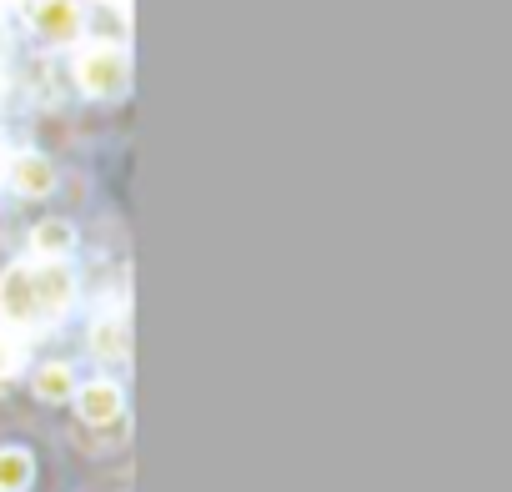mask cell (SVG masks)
<instances>
[{"label":"cell","instance_id":"1","mask_svg":"<svg viewBox=\"0 0 512 492\" xmlns=\"http://www.w3.org/2000/svg\"><path fill=\"white\" fill-rule=\"evenodd\" d=\"M76 302V282L66 272V262H16L0 277V317L11 327H51L71 312Z\"/></svg>","mask_w":512,"mask_h":492},{"label":"cell","instance_id":"2","mask_svg":"<svg viewBox=\"0 0 512 492\" xmlns=\"http://www.w3.org/2000/svg\"><path fill=\"white\" fill-rule=\"evenodd\" d=\"M76 81H81L91 96H116V91H126V81H131V61H126L121 46L91 41V46L76 56Z\"/></svg>","mask_w":512,"mask_h":492},{"label":"cell","instance_id":"3","mask_svg":"<svg viewBox=\"0 0 512 492\" xmlns=\"http://www.w3.org/2000/svg\"><path fill=\"white\" fill-rule=\"evenodd\" d=\"M21 16L31 21V31H41L46 41H71L86 21L81 0H21Z\"/></svg>","mask_w":512,"mask_h":492},{"label":"cell","instance_id":"4","mask_svg":"<svg viewBox=\"0 0 512 492\" xmlns=\"http://www.w3.org/2000/svg\"><path fill=\"white\" fill-rule=\"evenodd\" d=\"M91 347H96V357H106V362H126V357H131V322H126V312L101 317L96 332H91Z\"/></svg>","mask_w":512,"mask_h":492},{"label":"cell","instance_id":"5","mask_svg":"<svg viewBox=\"0 0 512 492\" xmlns=\"http://www.w3.org/2000/svg\"><path fill=\"white\" fill-rule=\"evenodd\" d=\"M11 186L21 196H46L56 186V166L46 156H21V161H11Z\"/></svg>","mask_w":512,"mask_h":492},{"label":"cell","instance_id":"6","mask_svg":"<svg viewBox=\"0 0 512 492\" xmlns=\"http://www.w3.org/2000/svg\"><path fill=\"white\" fill-rule=\"evenodd\" d=\"M31 246H36V262H66L76 246V231H71V221H41Z\"/></svg>","mask_w":512,"mask_h":492},{"label":"cell","instance_id":"7","mask_svg":"<svg viewBox=\"0 0 512 492\" xmlns=\"http://www.w3.org/2000/svg\"><path fill=\"white\" fill-rule=\"evenodd\" d=\"M81 417L86 422H116L121 417V392L111 387V382H91V387H81Z\"/></svg>","mask_w":512,"mask_h":492},{"label":"cell","instance_id":"8","mask_svg":"<svg viewBox=\"0 0 512 492\" xmlns=\"http://www.w3.org/2000/svg\"><path fill=\"white\" fill-rule=\"evenodd\" d=\"M31 452H21V447H6L0 452V492H26L31 487Z\"/></svg>","mask_w":512,"mask_h":492},{"label":"cell","instance_id":"9","mask_svg":"<svg viewBox=\"0 0 512 492\" xmlns=\"http://www.w3.org/2000/svg\"><path fill=\"white\" fill-rule=\"evenodd\" d=\"M71 387H76V377H71V367H66V362H46V367L36 372V392H41L46 402L71 397Z\"/></svg>","mask_w":512,"mask_h":492},{"label":"cell","instance_id":"10","mask_svg":"<svg viewBox=\"0 0 512 492\" xmlns=\"http://www.w3.org/2000/svg\"><path fill=\"white\" fill-rule=\"evenodd\" d=\"M21 357H26L21 337L0 327V377H16V372H21Z\"/></svg>","mask_w":512,"mask_h":492},{"label":"cell","instance_id":"11","mask_svg":"<svg viewBox=\"0 0 512 492\" xmlns=\"http://www.w3.org/2000/svg\"><path fill=\"white\" fill-rule=\"evenodd\" d=\"M111 6H116L121 16H131V0H111Z\"/></svg>","mask_w":512,"mask_h":492},{"label":"cell","instance_id":"12","mask_svg":"<svg viewBox=\"0 0 512 492\" xmlns=\"http://www.w3.org/2000/svg\"><path fill=\"white\" fill-rule=\"evenodd\" d=\"M0 91H6V71H0Z\"/></svg>","mask_w":512,"mask_h":492},{"label":"cell","instance_id":"13","mask_svg":"<svg viewBox=\"0 0 512 492\" xmlns=\"http://www.w3.org/2000/svg\"><path fill=\"white\" fill-rule=\"evenodd\" d=\"M0 176H6V161H0Z\"/></svg>","mask_w":512,"mask_h":492}]
</instances>
